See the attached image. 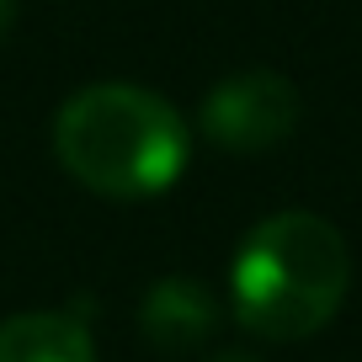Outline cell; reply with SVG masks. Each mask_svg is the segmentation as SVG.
Here are the masks:
<instances>
[{"instance_id":"7a4b0ae2","label":"cell","mask_w":362,"mask_h":362,"mask_svg":"<svg viewBox=\"0 0 362 362\" xmlns=\"http://www.w3.org/2000/svg\"><path fill=\"white\" fill-rule=\"evenodd\" d=\"M351 288V250L320 214H272L240 240L229 298L250 336L304 341L336 320Z\"/></svg>"},{"instance_id":"277c9868","label":"cell","mask_w":362,"mask_h":362,"mask_svg":"<svg viewBox=\"0 0 362 362\" xmlns=\"http://www.w3.org/2000/svg\"><path fill=\"white\" fill-rule=\"evenodd\" d=\"M218 325V304L197 277H160L144 298H139V330L149 346L170 351H192L197 341H208Z\"/></svg>"},{"instance_id":"3957f363","label":"cell","mask_w":362,"mask_h":362,"mask_svg":"<svg viewBox=\"0 0 362 362\" xmlns=\"http://www.w3.org/2000/svg\"><path fill=\"white\" fill-rule=\"evenodd\" d=\"M298 86L277 69H235L208 90L197 128L208 144L229 149V155H261V149L283 144L298 128Z\"/></svg>"},{"instance_id":"52a82bcc","label":"cell","mask_w":362,"mask_h":362,"mask_svg":"<svg viewBox=\"0 0 362 362\" xmlns=\"http://www.w3.org/2000/svg\"><path fill=\"white\" fill-rule=\"evenodd\" d=\"M214 362H256V357H240V351H224V357H214Z\"/></svg>"},{"instance_id":"6da1fadb","label":"cell","mask_w":362,"mask_h":362,"mask_svg":"<svg viewBox=\"0 0 362 362\" xmlns=\"http://www.w3.org/2000/svg\"><path fill=\"white\" fill-rule=\"evenodd\" d=\"M54 155L86 192L139 203L176 187L192 134L176 107L144 86H86L59 107Z\"/></svg>"},{"instance_id":"8992f818","label":"cell","mask_w":362,"mask_h":362,"mask_svg":"<svg viewBox=\"0 0 362 362\" xmlns=\"http://www.w3.org/2000/svg\"><path fill=\"white\" fill-rule=\"evenodd\" d=\"M11 22H16V0H0V37L11 33Z\"/></svg>"},{"instance_id":"5b68a950","label":"cell","mask_w":362,"mask_h":362,"mask_svg":"<svg viewBox=\"0 0 362 362\" xmlns=\"http://www.w3.org/2000/svg\"><path fill=\"white\" fill-rule=\"evenodd\" d=\"M0 362H96V341L75 315L27 309L0 320Z\"/></svg>"}]
</instances>
